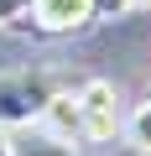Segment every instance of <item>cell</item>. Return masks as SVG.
Here are the masks:
<instances>
[{"label":"cell","mask_w":151,"mask_h":156,"mask_svg":"<svg viewBox=\"0 0 151 156\" xmlns=\"http://www.w3.org/2000/svg\"><path fill=\"white\" fill-rule=\"evenodd\" d=\"M52 99L47 73H0V130L42 120V104Z\"/></svg>","instance_id":"6da1fadb"},{"label":"cell","mask_w":151,"mask_h":156,"mask_svg":"<svg viewBox=\"0 0 151 156\" xmlns=\"http://www.w3.org/2000/svg\"><path fill=\"white\" fill-rule=\"evenodd\" d=\"M73 94H78V109H84V140L104 146V140H115V135L125 130L120 94H115V83H110V78H89V83H78Z\"/></svg>","instance_id":"7a4b0ae2"},{"label":"cell","mask_w":151,"mask_h":156,"mask_svg":"<svg viewBox=\"0 0 151 156\" xmlns=\"http://www.w3.org/2000/svg\"><path fill=\"white\" fill-rule=\"evenodd\" d=\"M37 37H68V31H84L99 21V5L94 0H26V11H21Z\"/></svg>","instance_id":"3957f363"},{"label":"cell","mask_w":151,"mask_h":156,"mask_svg":"<svg viewBox=\"0 0 151 156\" xmlns=\"http://www.w3.org/2000/svg\"><path fill=\"white\" fill-rule=\"evenodd\" d=\"M47 140H63V146H78L84 140V109H78V94L73 89H52V99L42 104V120Z\"/></svg>","instance_id":"277c9868"},{"label":"cell","mask_w":151,"mask_h":156,"mask_svg":"<svg viewBox=\"0 0 151 156\" xmlns=\"http://www.w3.org/2000/svg\"><path fill=\"white\" fill-rule=\"evenodd\" d=\"M120 135H125L135 151H146V156H151V99H146V104H135V109L125 115V130H120Z\"/></svg>","instance_id":"5b68a950"},{"label":"cell","mask_w":151,"mask_h":156,"mask_svg":"<svg viewBox=\"0 0 151 156\" xmlns=\"http://www.w3.org/2000/svg\"><path fill=\"white\" fill-rule=\"evenodd\" d=\"M16 156H73V146H63V140H31V146H16Z\"/></svg>","instance_id":"8992f818"},{"label":"cell","mask_w":151,"mask_h":156,"mask_svg":"<svg viewBox=\"0 0 151 156\" xmlns=\"http://www.w3.org/2000/svg\"><path fill=\"white\" fill-rule=\"evenodd\" d=\"M99 5V16H120V11H141V5H151V0H94Z\"/></svg>","instance_id":"52a82bcc"},{"label":"cell","mask_w":151,"mask_h":156,"mask_svg":"<svg viewBox=\"0 0 151 156\" xmlns=\"http://www.w3.org/2000/svg\"><path fill=\"white\" fill-rule=\"evenodd\" d=\"M26 11V0H0V26H5V21H16Z\"/></svg>","instance_id":"ba28073f"},{"label":"cell","mask_w":151,"mask_h":156,"mask_svg":"<svg viewBox=\"0 0 151 156\" xmlns=\"http://www.w3.org/2000/svg\"><path fill=\"white\" fill-rule=\"evenodd\" d=\"M0 156H16V146L5 140V130H0Z\"/></svg>","instance_id":"9c48e42d"}]
</instances>
